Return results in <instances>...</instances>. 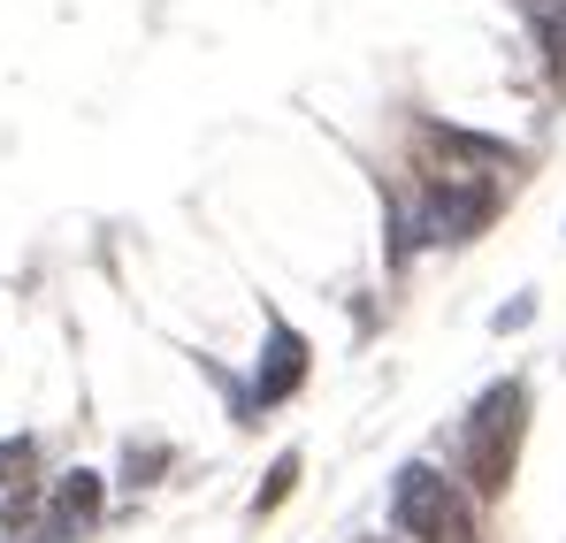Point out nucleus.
Wrapping results in <instances>:
<instances>
[{
	"mask_svg": "<svg viewBox=\"0 0 566 543\" xmlns=\"http://www.w3.org/2000/svg\"><path fill=\"white\" fill-rule=\"evenodd\" d=\"M521 429H528V383L505 375V383H490V390L474 398L468 437H460V467H468L474 498H505L513 459H521Z\"/></svg>",
	"mask_w": 566,
	"mask_h": 543,
	"instance_id": "f257e3e1",
	"label": "nucleus"
},
{
	"mask_svg": "<svg viewBox=\"0 0 566 543\" xmlns=\"http://www.w3.org/2000/svg\"><path fill=\"white\" fill-rule=\"evenodd\" d=\"M390 529L413 543H474V521H468V498L452 490V474L437 467H398L390 482Z\"/></svg>",
	"mask_w": 566,
	"mask_h": 543,
	"instance_id": "f03ea898",
	"label": "nucleus"
},
{
	"mask_svg": "<svg viewBox=\"0 0 566 543\" xmlns=\"http://www.w3.org/2000/svg\"><path fill=\"white\" fill-rule=\"evenodd\" d=\"M497 215V184L490 177H444V184H429L421 191V207H413V238L421 246H468L474 230Z\"/></svg>",
	"mask_w": 566,
	"mask_h": 543,
	"instance_id": "7ed1b4c3",
	"label": "nucleus"
},
{
	"mask_svg": "<svg viewBox=\"0 0 566 543\" xmlns=\"http://www.w3.org/2000/svg\"><path fill=\"white\" fill-rule=\"evenodd\" d=\"M306 367H314V353H306V337L291 330V322H276L269 314V345H261V361H253V414H269V406H283V398H298L306 390Z\"/></svg>",
	"mask_w": 566,
	"mask_h": 543,
	"instance_id": "20e7f679",
	"label": "nucleus"
},
{
	"mask_svg": "<svg viewBox=\"0 0 566 543\" xmlns=\"http://www.w3.org/2000/svg\"><path fill=\"white\" fill-rule=\"evenodd\" d=\"M46 513H54L62 543H70V536H85V529L99 521V474H93V467L62 474V482H54V498H46Z\"/></svg>",
	"mask_w": 566,
	"mask_h": 543,
	"instance_id": "39448f33",
	"label": "nucleus"
},
{
	"mask_svg": "<svg viewBox=\"0 0 566 543\" xmlns=\"http://www.w3.org/2000/svg\"><path fill=\"white\" fill-rule=\"evenodd\" d=\"M429 138H437L444 154H460V161H482V169H521V154H513V146L474 138V130H452V123H429Z\"/></svg>",
	"mask_w": 566,
	"mask_h": 543,
	"instance_id": "423d86ee",
	"label": "nucleus"
},
{
	"mask_svg": "<svg viewBox=\"0 0 566 543\" xmlns=\"http://www.w3.org/2000/svg\"><path fill=\"white\" fill-rule=\"evenodd\" d=\"M291 490H298V452H283L276 467H269V482H261V498H253V521H261V513H276Z\"/></svg>",
	"mask_w": 566,
	"mask_h": 543,
	"instance_id": "0eeeda50",
	"label": "nucleus"
},
{
	"mask_svg": "<svg viewBox=\"0 0 566 543\" xmlns=\"http://www.w3.org/2000/svg\"><path fill=\"white\" fill-rule=\"evenodd\" d=\"M31 437H15V445H0V482H23V474H31Z\"/></svg>",
	"mask_w": 566,
	"mask_h": 543,
	"instance_id": "6e6552de",
	"label": "nucleus"
},
{
	"mask_svg": "<svg viewBox=\"0 0 566 543\" xmlns=\"http://www.w3.org/2000/svg\"><path fill=\"white\" fill-rule=\"evenodd\" d=\"M161 445H130V459H123V467H130V474H123V482H154V467H161Z\"/></svg>",
	"mask_w": 566,
	"mask_h": 543,
	"instance_id": "1a4fd4ad",
	"label": "nucleus"
},
{
	"mask_svg": "<svg viewBox=\"0 0 566 543\" xmlns=\"http://www.w3.org/2000/svg\"><path fill=\"white\" fill-rule=\"evenodd\" d=\"M528 322H536V299H513V306H497V314H490V330H497V337H505V330H528Z\"/></svg>",
	"mask_w": 566,
	"mask_h": 543,
	"instance_id": "9d476101",
	"label": "nucleus"
},
{
	"mask_svg": "<svg viewBox=\"0 0 566 543\" xmlns=\"http://www.w3.org/2000/svg\"><path fill=\"white\" fill-rule=\"evenodd\" d=\"M376 543H382V536H376Z\"/></svg>",
	"mask_w": 566,
	"mask_h": 543,
	"instance_id": "9b49d317",
	"label": "nucleus"
}]
</instances>
